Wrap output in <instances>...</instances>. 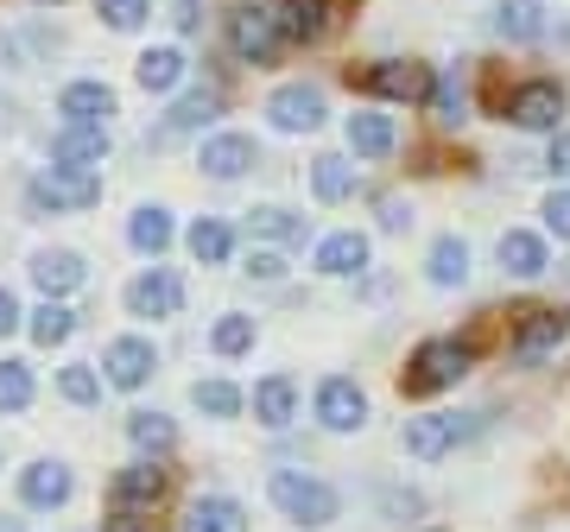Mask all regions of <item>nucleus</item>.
Masks as SVG:
<instances>
[{
	"label": "nucleus",
	"mask_w": 570,
	"mask_h": 532,
	"mask_svg": "<svg viewBox=\"0 0 570 532\" xmlns=\"http://www.w3.org/2000/svg\"><path fill=\"white\" fill-rule=\"evenodd\" d=\"M266 494H273V508H279L292 526H330V520H336V489H330V482H317V475L273 470Z\"/></svg>",
	"instance_id": "nucleus-1"
},
{
	"label": "nucleus",
	"mask_w": 570,
	"mask_h": 532,
	"mask_svg": "<svg viewBox=\"0 0 570 532\" xmlns=\"http://www.w3.org/2000/svg\"><path fill=\"white\" fill-rule=\"evenodd\" d=\"M469 362H475V348H469V343H456V336L419 343V348H412L406 381H400V387H406V393H444V387H456V381L469 374Z\"/></svg>",
	"instance_id": "nucleus-2"
},
{
	"label": "nucleus",
	"mask_w": 570,
	"mask_h": 532,
	"mask_svg": "<svg viewBox=\"0 0 570 532\" xmlns=\"http://www.w3.org/2000/svg\"><path fill=\"white\" fill-rule=\"evenodd\" d=\"M228 51L242 63H254V70L279 63V51H285L279 13H266V7H235V13H228Z\"/></svg>",
	"instance_id": "nucleus-3"
},
{
	"label": "nucleus",
	"mask_w": 570,
	"mask_h": 532,
	"mask_svg": "<svg viewBox=\"0 0 570 532\" xmlns=\"http://www.w3.org/2000/svg\"><path fill=\"white\" fill-rule=\"evenodd\" d=\"M26 197H32V209H89L102 204V171L96 165H51L32 178Z\"/></svg>",
	"instance_id": "nucleus-4"
},
{
	"label": "nucleus",
	"mask_w": 570,
	"mask_h": 532,
	"mask_svg": "<svg viewBox=\"0 0 570 532\" xmlns=\"http://www.w3.org/2000/svg\"><path fill=\"white\" fill-rule=\"evenodd\" d=\"M501 121L527 127V134H558V121H564V82L558 77L520 82V89L508 96V108H501Z\"/></svg>",
	"instance_id": "nucleus-5"
},
{
	"label": "nucleus",
	"mask_w": 570,
	"mask_h": 532,
	"mask_svg": "<svg viewBox=\"0 0 570 532\" xmlns=\"http://www.w3.org/2000/svg\"><path fill=\"white\" fill-rule=\"evenodd\" d=\"M475 431H482L475 412H425V418H412V425H406V451L419 456V463H431V456L456 451V444L475 437Z\"/></svg>",
	"instance_id": "nucleus-6"
},
{
	"label": "nucleus",
	"mask_w": 570,
	"mask_h": 532,
	"mask_svg": "<svg viewBox=\"0 0 570 532\" xmlns=\"http://www.w3.org/2000/svg\"><path fill=\"white\" fill-rule=\"evenodd\" d=\"M431 70L425 63H406V58H387L374 63V70H362V89H374V96H387V102H431Z\"/></svg>",
	"instance_id": "nucleus-7"
},
{
	"label": "nucleus",
	"mask_w": 570,
	"mask_h": 532,
	"mask_svg": "<svg viewBox=\"0 0 570 532\" xmlns=\"http://www.w3.org/2000/svg\"><path fill=\"white\" fill-rule=\"evenodd\" d=\"M127 311H134V317H178L184 311V279L171 273V266L140 273V279L127 286Z\"/></svg>",
	"instance_id": "nucleus-8"
},
{
	"label": "nucleus",
	"mask_w": 570,
	"mask_h": 532,
	"mask_svg": "<svg viewBox=\"0 0 570 532\" xmlns=\"http://www.w3.org/2000/svg\"><path fill=\"white\" fill-rule=\"evenodd\" d=\"M266 115H273L279 134H311V127H324V89H311V82H285V89H273Z\"/></svg>",
	"instance_id": "nucleus-9"
},
{
	"label": "nucleus",
	"mask_w": 570,
	"mask_h": 532,
	"mask_svg": "<svg viewBox=\"0 0 570 532\" xmlns=\"http://www.w3.org/2000/svg\"><path fill=\"white\" fill-rule=\"evenodd\" d=\"M317 425L324 431H362L367 425V400L355 381H343V374H330L324 387H317Z\"/></svg>",
	"instance_id": "nucleus-10"
},
{
	"label": "nucleus",
	"mask_w": 570,
	"mask_h": 532,
	"mask_svg": "<svg viewBox=\"0 0 570 532\" xmlns=\"http://www.w3.org/2000/svg\"><path fill=\"white\" fill-rule=\"evenodd\" d=\"M570 336V311H551V305H532L520 311V336H513V355L520 362H539L546 348H558Z\"/></svg>",
	"instance_id": "nucleus-11"
},
{
	"label": "nucleus",
	"mask_w": 570,
	"mask_h": 532,
	"mask_svg": "<svg viewBox=\"0 0 570 532\" xmlns=\"http://www.w3.org/2000/svg\"><path fill=\"white\" fill-rule=\"evenodd\" d=\"M165 482H171V475H165L159 463H134V470L115 475V508H127V513L159 508V501H165Z\"/></svg>",
	"instance_id": "nucleus-12"
},
{
	"label": "nucleus",
	"mask_w": 570,
	"mask_h": 532,
	"mask_svg": "<svg viewBox=\"0 0 570 532\" xmlns=\"http://www.w3.org/2000/svg\"><path fill=\"white\" fill-rule=\"evenodd\" d=\"M159 368V355H153V343H140V336H121V343H108V381L115 387H146V374Z\"/></svg>",
	"instance_id": "nucleus-13"
},
{
	"label": "nucleus",
	"mask_w": 570,
	"mask_h": 532,
	"mask_svg": "<svg viewBox=\"0 0 570 532\" xmlns=\"http://www.w3.org/2000/svg\"><path fill=\"white\" fill-rule=\"evenodd\" d=\"M108 159V127H89V121H70L51 140V165H102Z\"/></svg>",
	"instance_id": "nucleus-14"
},
{
	"label": "nucleus",
	"mask_w": 570,
	"mask_h": 532,
	"mask_svg": "<svg viewBox=\"0 0 570 532\" xmlns=\"http://www.w3.org/2000/svg\"><path fill=\"white\" fill-rule=\"evenodd\" d=\"M204 178H216V185H228V178H242L247 165H254V140L247 134H216V140H204Z\"/></svg>",
	"instance_id": "nucleus-15"
},
{
	"label": "nucleus",
	"mask_w": 570,
	"mask_h": 532,
	"mask_svg": "<svg viewBox=\"0 0 570 532\" xmlns=\"http://www.w3.org/2000/svg\"><path fill=\"white\" fill-rule=\"evenodd\" d=\"M184 532H247V513L235 494H197L184 513Z\"/></svg>",
	"instance_id": "nucleus-16"
},
{
	"label": "nucleus",
	"mask_w": 570,
	"mask_h": 532,
	"mask_svg": "<svg viewBox=\"0 0 570 532\" xmlns=\"http://www.w3.org/2000/svg\"><path fill=\"white\" fill-rule=\"evenodd\" d=\"M501 266H508L513 279H539V273H551V254L532 228H508L501 235Z\"/></svg>",
	"instance_id": "nucleus-17"
},
{
	"label": "nucleus",
	"mask_w": 570,
	"mask_h": 532,
	"mask_svg": "<svg viewBox=\"0 0 570 532\" xmlns=\"http://www.w3.org/2000/svg\"><path fill=\"white\" fill-rule=\"evenodd\" d=\"M216 115H223V96H216V89H190V96H178V102H171V115H165L159 134H165V140H178V134L209 127Z\"/></svg>",
	"instance_id": "nucleus-18"
},
{
	"label": "nucleus",
	"mask_w": 570,
	"mask_h": 532,
	"mask_svg": "<svg viewBox=\"0 0 570 532\" xmlns=\"http://www.w3.org/2000/svg\"><path fill=\"white\" fill-rule=\"evenodd\" d=\"M32 279H39L45 298H63V292L82 286V260L70 254V247H45L39 260H32Z\"/></svg>",
	"instance_id": "nucleus-19"
},
{
	"label": "nucleus",
	"mask_w": 570,
	"mask_h": 532,
	"mask_svg": "<svg viewBox=\"0 0 570 532\" xmlns=\"http://www.w3.org/2000/svg\"><path fill=\"white\" fill-rule=\"evenodd\" d=\"M58 115H70V121H89V127H102L108 115H115V89L108 82H70L58 96Z\"/></svg>",
	"instance_id": "nucleus-20"
},
{
	"label": "nucleus",
	"mask_w": 570,
	"mask_h": 532,
	"mask_svg": "<svg viewBox=\"0 0 570 532\" xmlns=\"http://www.w3.org/2000/svg\"><path fill=\"white\" fill-rule=\"evenodd\" d=\"M134 77H140L146 96H165V89H178V82H184V51H178V45H153V51H140Z\"/></svg>",
	"instance_id": "nucleus-21"
},
{
	"label": "nucleus",
	"mask_w": 570,
	"mask_h": 532,
	"mask_svg": "<svg viewBox=\"0 0 570 532\" xmlns=\"http://www.w3.org/2000/svg\"><path fill=\"white\" fill-rule=\"evenodd\" d=\"M20 494H26V508H63L70 501V470L63 463H32L20 475Z\"/></svg>",
	"instance_id": "nucleus-22"
},
{
	"label": "nucleus",
	"mask_w": 570,
	"mask_h": 532,
	"mask_svg": "<svg viewBox=\"0 0 570 532\" xmlns=\"http://www.w3.org/2000/svg\"><path fill=\"white\" fill-rule=\"evenodd\" d=\"M362 266H367V235H355V228H343V235H330L317 247V273H330V279H348Z\"/></svg>",
	"instance_id": "nucleus-23"
},
{
	"label": "nucleus",
	"mask_w": 570,
	"mask_h": 532,
	"mask_svg": "<svg viewBox=\"0 0 570 532\" xmlns=\"http://www.w3.org/2000/svg\"><path fill=\"white\" fill-rule=\"evenodd\" d=\"M494 32L513 39V45H532L546 32V7H539V0H501V7H494Z\"/></svg>",
	"instance_id": "nucleus-24"
},
{
	"label": "nucleus",
	"mask_w": 570,
	"mask_h": 532,
	"mask_svg": "<svg viewBox=\"0 0 570 532\" xmlns=\"http://www.w3.org/2000/svg\"><path fill=\"white\" fill-rule=\"evenodd\" d=\"M425 273H431V286H463L469 279V242H456V235H438L431 242V260H425Z\"/></svg>",
	"instance_id": "nucleus-25"
},
{
	"label": "nucleus",
	"mask_w": 570,
	"mask_h": 532,
	"mask_svg": "<svg viewBox=\"0 0 570 532\" xmlns=\"http://www.w3.org/2000/svg\"><path fill=\"white\" fill-rule=\"evenodd\" d=\"M279 26H285V39H298V45L324 39V32H330V0H285Z\"/></svg>",
	"instance_id": "nucleus-26"
},
{
	"label": "nucleus",
	"mask_w": 570,
	"mask_h": 532,
	"mask_svg": "<svg viewBox=\"0 0 570 532\" xmlns=\"http://www.w3.org/2000/svg\"><path fill=\"white\" fill-rule=\"evenodd\" d=\"M348 146H355L362 159H387L393 146H400V134H393L387 115H348Z\"/></svg>",
	"instance_id": "nucleus-27"
},
{
	"label": "nucleus",
	"mask_w": 570,
	"mask_h": 532,
	"mask_svg": "<svg viewBox=\"0 0 570 532\" xmlns=\"http://www.w3.org/2000/svg\"><path fill=\"white\" fill-rule=\"evenodd\" d=\"M292 406H298V387H292V381H285V374H273V381H261V387H254V418H261V425H292Z\"/></svg>",
	"instance_id": "nucleus-28"
},
{
	"label": "nucleus",
	"mask_w": 570,
	"mask_h": 532,
	"mask_svg": "<svg viewBox=\"0 0 570 532\" xmlns=\"http://www.w3.org/2000/svg\"><path fill=\"white\" fill-rule=\"evenodd\" d=\"M127 242L140 247V254H165V247H171V209H159V204L134 209V223H127Z\"/></svg>",
	"instance_id": "nucleus-29"
},
{
	"label": "nucleus",
	"mask_w": 570,
	"mask_h": 532,
	"mask_svg": "<svg viewBox=\"0 0 570 532\" xmlns=\"http://www.w3.org/2000/svg\"><path fill=\"white\" fill-rule=\"evenodd\" d=\"M127 437H134V451L165 456L171 444H178V425H171L165 412H134V418H127Z\"/></svg>",
	"instance_id": "nucleus-30"
},
{
	"label": "nucleus",
	"mask_w": 570,
	"mask_h": 532,
	"mask_svg": "<svg viewBox=\"0 0 570 532\" xmlns=\"http://www.w3.org/2000/svg\"><path fill=\"white\" fill-rule=\"evenodd\" d=\"M190 254L204 266H223L228 254H235V235H228V223H216V216H197L190 223Z\"/></svg>",
	"instance_id": "nucleus-31"
},
{
	"label": "nucleus",
	"mask_w": 570,
	"mask_h": 532,
	"mask_svg": "<svg viewBox=\"0 0 570 532\" xmlns=\"http://www.w3.org/2000/svg\"><path fill=\"white\" fill-rule=\"evenodd\" d=\"M348 185H355V171H348L343 152H324V159H311V190H317L324 204H343Z\"/></svg>",
	"instance_id": "nucleus-32"
},
{
	"label": "nucleus",
	"mask_w": 570,
	"mask_h": 532,
	"mask_svg": "<svg viewBox=\"0 0 570 532\" xmlns=\"http://www.w3.org/2000/svg\"><path fill=\"white\" fill-rule=\"evenodd\" d=\"M247 228L266 235V242H305V216H292V209H279V204L247 209Z\"/></svg>",
	"instance_id": "nucleus-33"
},
{
	"label": "nucleus",
	"mask_w": 570,
	"mask_h": 532,
	"mask_svg": "<svg viewBox=\"0 0 570 532\" xmlns=\"http://www.w3.org/2000/svg\"><path fill=\"white\" fill-rule=\"evenodd\" d=\"M77 329V311L70 305H58V298H45L39 311H32V343H45V348H58L63 336Z\"/></svg>",
	"instance_id": "nucleus-34"
},
{
	"label": "nucleus",
	"mask_w": 570,
	"mask_h": 532,
	"mask_svg": "<svg viewBox=\"0 0 570 532\" xmlns=\"http://www.w3.org/2000/svg\"><path fill=\"white\" fill-rule=\"evenodd\" d=\"M26 406H32V368L0 362V412H26Z\"/></svg>",
	"instance_id": "nucleus-35"
},
{
	"label": "nucleus",
	"mask_w": 570,
	"mask_h": 532,
	"mask_svg": "<svg viewBox=\"0 0 570 532\" xmlns=\"http://www.w3.org/2000/svg\"><path fill=\"white\" fill-rule=\"evenodd\" d=\"M190 400H197V412H209V418H235V412H242V393L228 387V381H197Z\"/></svg>",
	"instance_id": "nucleus-36"
},
{
	"label": "nucleus",
	"mask_w": 570,
	"mask_h": 532,
	"mask_svg": "<svg viewBox=\"0 0 570 532\" xmlns=\"http://www.w3.org/2000/svg\"><path fill=\"white\" fill-rule=\"evenodd\" d=\"M431 115H438V127H456V121H463V82H456V77H438V82H431Z\"/></svg>",
	"instance_id": "nucleus-37"
},
{
	"label": "nucleus",
	"mask_w": 570,
	"mask_h": 532,
	"mask_svg": "<svg viewBox=\"0 0 570 532\" xmlns=\"http://www.w3.org/2000/svg\"><path fill=\"white\" fill-rule=\"evenodd\" d=\"M63 400H77V406H96L102 400V381H96V368H82V362H70V368L58 374Z\"/></svg>",
	"instance_id": "nucleus-38"
},
{
	"label": "nucleus",
	"mask_w": 570,
	"mask_h": 532,
	"mask_svg": "<svg viewBox=\"0 0 570 532\" xmlns=\"http://www.w3.org/2000/svg\"><path fill=\"white\" fill-rule=\"evenodd\" d=\"M209 343H216V355H247L254 348V317H223Z\"/></svg>",
	"instance_id": "nucleus-39"
},
{
	"label": "nucleus",
	"mask_w": 570,
	"mask_h": 532,
	"mask_svg": "<svg viewBox=\"0 0 570 532\" xmlns=\"http://www.w3.org/2000/svg\"><path fill=\"white\" fill-rule=\"evenodd\" d=\"M96 7H102V20L115 32H140V20H146V0H96Z\"/></svg>",
	"instance_id": "nucleus-40"
},
{
	"label": "nucleus",
	"mask_w": 570,
	"mask_h": 532,
	"mask_svg": "<svg viewBox=\"0 0 570 532\" xmlns=\"http://www.w3.org/2000/svg\"><path fill=\"white\" fill-rule=\"evenodd\" d=\"M546 228L558 242H570V190H551L546 197Z\"/></svg>",
	"instance_id": "nucleus-41"
},
{
	"label": "nucleus",
	"mask_w": 570,
	"mask_h": 532,
	"mask_svg": "<svg viewBox=\"0 0 570 532\" xmlns=\"http://www.w3.org/2000/svg\"><path fill=\"white\" fill-rule=\"evenodd\" d=\"M546 171H558V178H570V127L551 140V152H546Z\"/></svg>",
	"instance_id": "nucleus-42"
},
{
	"label": "nucleus",
	"mask_w": 570,
	"mask_h": 532,
	"mask_svg": "<svg viewBox=\"0 0 570 532\" xmlns=\"http://www.w3.org/2000/svg\"><path fill=\"white\" fill-rule=\"evenodd\" d=\"M381 228H393V235H400V228H412V209L400 204V197H387V204H381Z\"/></svg>",
	"instance_id": "nucleus-43"
},
{
	"label": "nucleus",
	"mask_w": 570,
	"mask_h": 532,
	"mask_svg": "<svg viewBox=\"0 0 570 532\" xmlns=\"http://www.w3.org/2000/svg\"><path fill=\"white\" fill-rule=\"evenodd\" d=\"M247 273H254V279H285V260H279V254H254Z\"/></svg>",
	"instance_id": "nucleus-44"
},
{
	"label": "nucleus",
	"mask_w": 570,
	"mask_h": 532,
	"mask_svg": "<svg viewBox=\"0 0 570 532\" xmlns=\"http://www.w3.org/2000/svg\"><path fill=\"white\" fill-rule=\"evenodd\" d=\"M102 532H159V526H153V520H140V513H127V508H121V513H115V520H108Z\"/></svg>",
	"instance_id": "nucleus-45"
},
{
	"label": "nucleus",
	"mask_w": 570,
	"mask_h": 532,
	"mask_svg": "<svg viewBox=\"0 0 570 532\" xmlns=\"http://www.w3.org/2000/svg\"><path fill=\"white\" fill-rule=\"evenodd\" d=\"M20 329V305H13V292L0 286V336H13Z\"/></svg>",
	"instance_id": "nucleus-46"
},
{
	"label": "nucleus",
	"mask_w": 570,
	"mask_h": 532,
	"mask_svg": "<svg viewBox=\"0 0 570 532\" xmlns=\"http://www.w3.org/2000/svg\"><path fill=\"white\" fill-rule=\"evenodd\" d=\"M171 20H178V32H197V0H178V7H171Z\"/></svg>",
	"instance_id": "nucleus-47"
},
{
	"label": "nucleus",
	"mask_w": 570,
	"mask_h": 532,
	"mask_svg": "<svg viewBox=\"0 0 570 532\" xmlns=\"http://www.w3.org/2000/svg\"><path fill=\"white\" fill-rule=\"evenodd\" d=\"M387 513H419V494H400V489H393V494H387Z\"/></svg>",
	"instance_id": "nucleus-48"
},
{
	"label": "nucleus",
	"mask_w": 570,
	"mask_h": 532,
	"mask_svg": "<svg viewBox=\"0 0 570 532\" xmlns=\"http://www.w3.org/2000/svg\"><path fill=\"white\" fill-rule=\"evenodd\" d=\"M0 121H7V102H0Z\"/></svg>",
	"instance_id": "nucleus-49"
},
{
	"label": "nucleus",
	"mask_w": 570,
	"mask_h": 532,
	"mask_svg": "<svg viewBox=\"0 0 570 532\" xmlns=\"http://www.w3.org/2000/svg\"><path fill=\"white\" fill-rule=\"evenodd\" d=\"M39 7H51V0H39Z\"/></svg>",
	"instance_id": "nucleus-50"
},
{
	"label": "nucleus",
	"mask_w": 570,
	"mask_h": 532,
	"mask_svg": "<svg viewBox=\"0 0 570 532\" xmlns=\"http://www.w3.org/2000/svg\"><path fill=\"white\" fill-rule=\"evenodd\" d=\"M0 532H13V526H0Z\"/></svg>",
	"instance_id": "nucleus-51"
}]
</instances>
